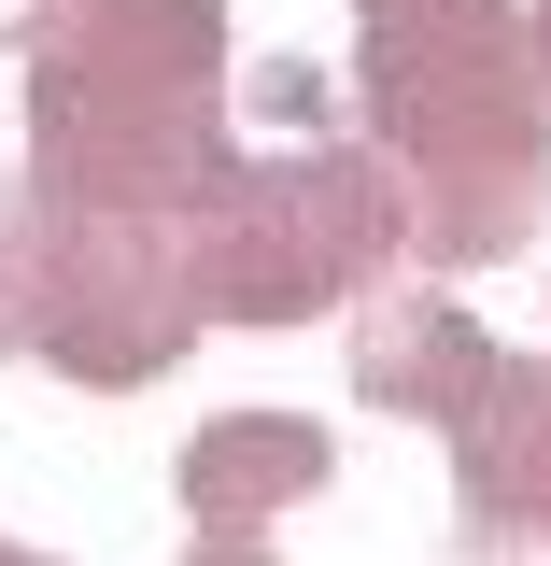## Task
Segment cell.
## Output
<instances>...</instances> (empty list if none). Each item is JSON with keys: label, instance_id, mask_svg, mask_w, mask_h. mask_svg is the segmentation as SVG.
Here are the masks:
<instances>
[{"label": "cell", "instance_id": "6da1fadb", "mask_svg": "<svg viewBox=\"0 0 551 566\" xmlns=\"http://www.w3.org/2000/svg\"><path fill=\"white\" fill-rule=\"evenodd\" d=\"M311 482H326V439L311 424H212L199 453H184V510H199L212 538H255L269 495H311Z\"/></svg>", "mask_w": 551, "mask_h": 566}, {"label": "cell", "instance_id": "7a4b0ae2", "mask_svg": "<svg viewBox=\"0 0 551 566\" xmlns=\"http://www.w3.org/2000/svg\"><path fill=\"white\" fill-rule=\"evenodd\" d=\"M538 57H551V0H538Z\"/></svg>", "mask_w": 551, "mask_h": 566}]
</instances>
